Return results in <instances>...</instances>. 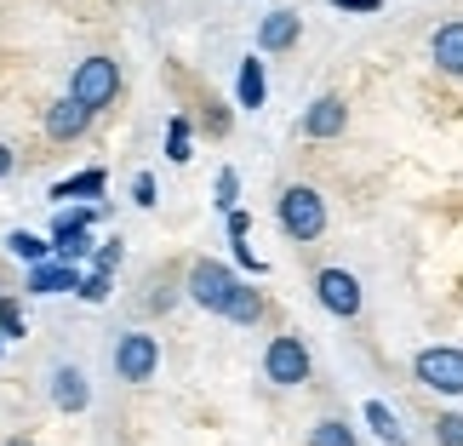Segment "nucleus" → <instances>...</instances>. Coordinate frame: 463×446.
<instances>
[{"label": "nucleus", "instance_id": "obj_1", "mask_svg": "<svg viewBox=\"0 0 463 446\" xmlns=\"http://www.w3.org/2000/svg\"><path fill=\"white\" fill-rule=\"evenodd\" d=\"M280 229H287V235H298V241H315L320 229H326V201H320L315 189L292 184L287 195H280Z\"/></svg>", "mask_w": 463, "mask_h": 446}, {"label": "nucleus", "instance_id": "obj_2", "mask_svg": "<svg viewBox=\"0 0 463 446\" xmlns=\"http://www.w3.org/2000/svg\"><path fill=\"white\" fill-rule=\"evenodd\" d=\"M115 86H120L115 58H86L75 69V81H69V98H80L86 109H103V103H115Z\"/></svg>", "mask_w": 463, "mask_h": 446}, {"label": "nucleus", "instance_id": "obj_3", "mask_svg": "<svg viewBox=\"0 0 463 446\" xmlns=\"http://www.w3.org/2000/svg\"><path fill=\"white\" fill-rule=\"evenodd\" d=\"M418 384L440 389V395H463V349H452V344L423 349L418 355Z\"/></svg>", "mask_w": 463, "mask_h": 446}, {"label": "nucleus", "instance_id": "obj_4", "mask_svg": "<svg viewBox=\"0 0 463 446\" xmlns=\"http://www.w3.org/2000/svg\"><path fill=\"white\" fill-rule=\"evenodd\" d=\"M235 287H241V280L229 275L223 263H212V258L189 270V298L201 303V309H212V315H223V309H229V298H235Z\"/></svg>", "mask_w": 463, "mask_h": 446}, {"label": "nucleus", "instance_id": "obj_5", "mask_svg": "<svg viewBox=\"0 0 463 446\" xmlns=\"http://www.w3.org/2000/svg\"><path fill=\"white\" fill-rule=\"evenodd\" d=\"M155 366H160V344H155L149 332H127V337L115 344V372H120L127 384H149Z\"/></svg>", "mask_w": 463, "mask_h": 446}, {"label": "nucleus", "instance_id": "obj_6", "mask_svg": "<svg viewBox=\"0 0 463 446\" xmlns=\"http://www.w3.org/2000/svg\"><path fill=\"white\" fill-rule=\"evenodd\" d=\"M263 372H269V384H304L309 378V349H304V337H275L269 344V355H263Z\"/></svg>", "mask_w": 463, "mask_h": 446}, {"label": "nucleus", "instance_id": "obj_7", "mask_svg": "<svg viewBox=\"0 0 463 446\" xmlns=\"http://www.w3.org/2000/svg\"><path fill=\"white\" fill-rule=\"evenodd\" d=\"M315 292H320V303H326L332 315H354L361 309V280H354L349 270H320V280H315Z\"/></svg>", "mask_w": 463, "mask_h": 446}, {"label": "nucleus", "instance_id": "obj_8", "mask_svg": "<svg viewBox=\"0 0 463 446\" xmlns=\"http://www.w3.org/2000/svg\"><path fill=\"white\" fill-rule=\"evenodd\" d=\"M86 120H92V109H86L80 98H63V103H52V109H46V132L63 144V138H80L86 132Z\"/></svg>", "mask_w": 463, "mask_h": 446}, {"label": "nucleus", "instance_id": "obj_9", "mask_svg": "<svg viewBox=\"0 0 463 446\" xmlns=\"http://www.w3.org/2000/svg\"><path fill=\"white\" fill-rule=\"evenodd\" d=\"M344 120H349L344 98H315L309 115H304V132L309 138H337V132H344Z\"/></svg>", "mask_w": 463, "mask_h": 446}, {"label": "nucleus", "instance_id": "obj_10", "mask_svg": "<svg viewBox=\"0 0 463 446\" xmlns=\"http://www.w3.org/2000/svg\"><path fill=\"white\" fill-rule=\"evenodd\" d=\"M29 292H80V275H75V263H34L29 270Z\"/></svg>", "mask_w": 463, "mask_h": 446}, {"label": "nucleus", "instance_id": "obj_11", "mask_svg": "<svg viewBox=\"0 0 463 446\" xmlns=\"http://www.w3.org/2000/svg\"><path fill=\"white\" fill-rule=\"evenodd\" d=\"M430 52H435V63L447 69V75H463V17H458V24H440V29H435Z\"/></svg>", "mask_w": 463, "mask_h": 446}, {"label": "nucleus", "instance_id": "obj_12", "mask_svg": "<svg viewBox=\"0 0 463 446\" xmlns=\"http://www.w3.org/2000/svg\"><path fill=\"white\" fill-rule=\"evenodd\" d=\"M52 401H58L63 413H80V406H86V378H80L75 366H58V372H52Z\"/></svg>", "mask_w": 463, "mask_h": 446}, {"label": "nucleus", "instance_id": "obj_13", "mask_svg": "<svg viewBox=\"0 0 463 446\" xmlns=\"http://www.w3.org/2000/svg\"><path fill=\"white\" fill-rule=\"evenodd\" d=\"M298 41V12H269L263 17V29H258V46L263 52H280V46H292Z\"/></svg>", "mask_w": 463, "mask_h": 446}, {"label": "nucleus", "instance_id": "obj_14", "mask_svg": "<svg viewBox=\"0 0 463 446\" xmlns=\"http://www.w3.org/2000/svg\"><path fill=\"white\" fill-rule=\"evenodd\" d=\"M235 98H241V109H263V63H258V58H246V63H241Z\"/></svg>", "mask_w": 463, "mask_h": 446}, {"label": "nucleus", "instance_id": "obj_15", "mask_svg": "<svg viewBox=\"0 0 463 446\" xmlns=\"http://www.w3.org/2000/svg\"><path fill=\"white\" fill-rule=\"evenodd\" d=\"M366 423H372V430H378V435H383L389 446H406V430H401V418L389 413L383 401H366Z\"/></svg>", "mask_w": 463, "mask_h": 446}, {"label": "nucleus", "instance_id": "obj_16", "mask_svg": "<svg viewBox=\"0 0 463 446\" xmlns=\"http://www.w3.org/2000/svg\"><path fill=\"white\" fill-rule=\"evenodd\" d=\"M6 246H12V252L24 258V263H46V252H58V246H46L41 235H29V229H12V235H6Z\"/></svg>", "mask_w": 463, "mask_h": 446}, {"label": "nucleus", "instance_id": "obj_17", "mask_svg": "<svg viewBox=\"0 0 463 446\" xmlns=\"http://www.w3.org/2000/svg\"><path fill=\"white\" fill-rule=\"evenodd\" d=\"M229 320H241V327H252V320L263 315V298L252 292V287H235V298H229V309H223Z\"/></svg>", "mask_w": 463, "mask_h": 446}, {"label": "nucleus", "instance_id": "obj_18", "mask_svg": "<svg viewBox=\"0 0 463 446\" xmlns=\"http://www.w3.org/2000/svg\"><path fill=\"white\" fill-rule=\"evenodd\" d=\"M80 195H103V172H80V177H69V184L52 189V201H80Z\"/></svg>", "mask_w": 463, "mask_h": 446}, {"label": "nucleus", "instance_id": "obj_19", "mask_svg": "<svg viewBox=\"0 0 463 446\" xmlns=\"http://www.w3.org/2000/svg\"><path fill=\"white\" fill-rule=\"evenodd\" d=\"M309 446H354V430H349V423H337V418H320L315 430H309Z\"/></svg>", "mask_w": 463, "mask_h": 446}, {"label": "nucleus", "instance_id": "obj_20", "mask_svg": "<svg viewBox=\"0 0 463 446\" xmlns=\"http://www.w3.org/2000/svg\"><path fill=\"white\" fill-rule=\"evenodd\" d=\"M166 160H177V166L189 160V120L184 115H172V127H166Z\"/></svg>", "mask_w": 463, "mask_h": 446}, {"label": "nucleus", "instance_id": "obj_21", "mask_svg": "<svg viewBox=\"0 0 463 446\" xmlns=\"http://www.w3.org/2000/svg\"><path fill=\"white\" fill-rule=\"evenodd\" d=\"M80 298L86 303H103V298H109V270H92V275H86L80 280Z\"/></svg>", "mask_w": 463, "mask_h": 446}, {"label": "nucleus", "instance_id": "obj_22", "mask_svg": "<svg viewBox=\"0 0 463 446\" xmlns=\"http://www.w3.org/2000/svg\"><path fill=\"white\" fill-rule=\"evenodd\" d=\"M0 332H6V337H24V309L6 303V298H0Z\"/></svg>", "mask_w": 463, "mask_h": 446}, {"label": "nucleus", "instance_id": "obj_23", "mask_svg": "<svg viewBox=\"0 0 463 446\" xmlns=\"http://www.w3.org/2000/svg\"><path fill=\"white\" fill-rule=\"evenodd\" d=\"M435 441H440V446H463V418H458V413L440 418V423H435Z\"/></svg>", "mask_w": 463, "mask_h": 446}, {"label": "nucleus", "instance_id": "obj_24", "mask_svg": "<svg viewBox=\"0 0 463 446\" xmlns=\"http://www.w3.org/2000/svg\"><path fill=\"white\" fill-rule=\"evenodd\" d=\"M235 195H241V177H235V172H223V177H218V206H223V212H235Z\"/></svg>", "mask_w": 463, "mask_h": 446}, {"label": "nucleus", "instance_id": "obj_25", "mask_svg": "<svg viewBox=\"0 0 463 446\" xmlns=\"http://www.w3.org/2000/svg\"><path fill=\"white\" fill-rule=\"evenodd\" d=\"M132 201H137V206H155V177H149V172L132 177Z\"/></svg>", "mask_w": 463, "mask_h": 446}, {"label": "nucleus", "instance_id": "obj_26", "mask_svg": "<svg viewBox=\"0 0 463 446\" xmlns=\"http://www.w3.org/2000/svg\"><path fill=\"white\" fill-rule=\"evenodd\" d=\"M246 229H252V218H246V212L235 206V212H229V241L241 246V241H246Z\"/></svg>", "mask_w": 463, "mask_h": 446}, {"label": "nucleus", "instance_id": "obj_27", "mask_svg": "<svg viewBox=\"0 0 463 446\" xmlns=\"http://www.w3.org/2000/svg\"><path fill=\"white\" fill-rule=\"evenodd\" d=\"M120 263V241H109V246H98V270H115Z\"/></svg>", "mask_w": 463, "mask_h": 446}, {"label": "nucleus", "instance_id": "obj_28", "mask_svg": "<svg viewBox=\"0 0 463 446\" xmlns=\"http://www.w3.org/2000/svg\"><path fill=\"white\" fill-rule=\"evenodd\" d=\"M332 6H337V12H378L383 0H332Z\"/></svg>", "mask_w": 463, "mask_h": 446}, {"label": "nucleus", "instance_id": "obj_29", "mask_svg": "<svg viewBox=\"0 0 463 446\" xmlns=\"http://www.w3.org/2000/svg\"><path fill=\"white\" fill-rule=\"evenodd\" d=\"M6 172H12V149H6V144H0V177H6Z\"/></svg>", "mask_w": 463, "mask_h": 446}, {"label": "nucleus", "instance_id": "obj_30", "mask_svg": "<svg viewBox=\"0 0 463 446\" xmlns=\"http://www.w3.org/2000/svg\"><path fill=\"white\" fill-rule=\"evenodd\" d=\"M6 446H29V441H6Z\"/></svg>", "mask_w": 463, "mask_h": 446}, {"label": "nucleus", "instance_id": "obj_31", "mask_svg": "<svg viewBox=\"0 0 463 446\" xmlns=\"http://www.w3.org/2000/svg\"><path fill=\"white\" fill-rule=\"evenodd\" d=\"M0 349H6V332H0Z\"/></svg>", "mask_w": 463, "mask_h": 446}]
</instances>
